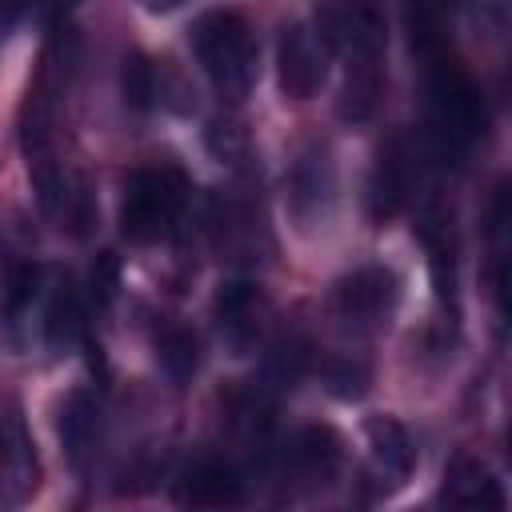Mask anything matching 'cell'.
Here are the masks:
<instances>
[{"mask_svg":"<svg viewBox=\"0 0 512 512\" xmlns=\"http://www.w3.org/2000/svg\"><path fill=\"white\" fill-rule=\"evenodd\" d=\"M192 52L224 100H244L260 76V44L244 16L204 12L192 24Z\"/></svg>","mask_w":512,"mask_h":512,"instance_id":"1","label":"cell"},{"mask_svg":"<svg viewBox=\"0 0 512 512\" xmlns=\"http://www.w3.org/2000/svg\"><path fill=\"white\" fill-rule=\"evenodd\" d=\"M484 132V100L468 72L448 56L428 68V144L444 160H460Z\"/></svg>","mask_w":512,"mask_h":512,"instance_id":"2","label":"cell"},{"mask_svg":"<svg viewBox=\"0 0 512 512\" xmlns=\"http://www.w3.org/2000/svg\"><path fill=\"white\" fill-rule=\"evenodd\" d=\"M184 176L176 168H136L124 180L120 228L136 244L164 240L184 212Z\"/></svg>","mask_w":512,"mask_h":512,"instance_id":"3","label":"cell"},{"mask_svg":"<svg viewBox=\"0 0 512 512\" xmlns=\"http://www.w3.org/2000/svg\"><path fill=\"white\" fill-rule=\"evenodd\" d=\"M400 304V280L392 268L384 264H364L348 276H340L332 284V296H328V308L332 316L352 328V332H376L392 320Z\"/></svg>","mask_w":512,"mask_h":512,"instance_id":"4","label":"cell"},{"mask_svg":"<svg viewBox=\"0 0 512 512\" xmlns=\"http://www.w3.org/2000/svg\"><path fill=\"white\" fill-rule=\"evenodd\" d=\"M328 44L320 36V28L296 20L280 32V44H276V64H280V88L292 96V100H308L320 92L324 76H328Z\"/></svg>","mask_w":512,"mask_h":512,"instance_id":"5","label":"cell"},{"mask_svg":"<svg viewBox=\"0 0 512 512\" xmlns=\"http://www.w3.org/2000/svg\"><path fill=\"white\" fill-rule=\"evenodd\" d=\"M40 464L16 404H0V504H24L36 492Z\"/></svg>","mask_w":512,"mask_h":512,"instance_id":"6","label":"cell"},{"mask_svg":"<svg viewBox=\"0 0 512 512\" xmlns=\"http://www.w3.org/2000/svg\"><path fill=\"white\" fill-rule=\"evenodd\" d=\"M412 148L396 136L380 148L376 164H372V176H368V192H364V204H368V216L372 220H388L404 208L408 192H412Z\"/></svg>","mask_w":512,"mask_h":512,"instance_id":"7","label":"cell"},{"mask_svg":"<svg viewBox=\"0 0 512 512\" xmlns=\"http://www.w3.org/2000/svg\"><path fill=\"white\" fill-rule=\"evenodd\" d=\"M320 36L328 48L344 52L352 64H368V60H380V48H384V24L372 8H332L324 20H320Z\"/></svg>","mask_w":512,"mask_h":512,"instance_id":"8","label":"cell"},{"mask_svg":"<svg viewBox=\"0 0 512 512\" xmlns=\"http://www.w3.org/2000/svg\"><path fill=\"white\" fill-rule=\"evenodd\" d=\"M332 196H336V176H332V160L324 148H308L288 176V200L300 224H316L328 220L332 212Z\"/></svg>","mask_w":512,"mask_h":512,"instance_id":"9","label":"cell"},{"mask_svg":"<svg viewBox=\"0 0 512 512\" xmlns=\"http://www.w3.org/2000/svg\"><path fill=\"white\" fill-rule=\"evenodd\" d=\"M180 500L192 508H236L244 504V480L228 460L204 456L184 472Z\"/></svg>","mask_w":512,"mask_h":512,"instance_id":"10","label":"cell"},{"mask_svg":"<svg viewBox=\"0 0 512 512\" xmlns=\"http://www.w3.org/2000/svg\"><path fill=\"white\" fill-rule=\"evenodd\" d=\"M340 460H344V444H340V436H336L332 428H324V424L304 428V432L292 440V448H288V472H292L300 484H308V488L328 484V480L340 472Z\"/></svg>","mask_w":512,"mask_h":512,"instance_id":"11","label":"cell"},{"mask_svg":"<svg viewBox=\"0 0 512 512\" xmlns=\"http://www.w3.org/2000/svg\"><path fill=\"white\" fill-rule=\"evenodd\" d=\"M444 500L460 508H504V488L488 464L472 456H456L444 472Z\"/></svg>","mask_w":512,"mask_h":512,"instance_id":"12","label":"cell"},{"mask_svg":"<svg viewBox=\"0 0 512 512\" xmlns=\"http://www.w3.org/2000/svg\"><path fill=\"white\" fill-rule=\"evenodd\" d=\"M60 440L76 468H84L100 448V404L88 392H72L60 404Z\"/></svg>","mask_w":512,"mask_h":512,"instance_id":"13","label":"cell"},{"mask_svg":"<svg viewBox=\"0 0 512 512\" xmlns=\"http://www.w3.org/2000/svg\"><path fill=\"white\" fill-rule=\"evenodd\" d=\"M260 292L244 280H232V284H220V296H216V320H220V332L232 348H248L252 336H256V324H260Z\"/></svg>","mask_w":512,"mask_h":512,"instance_id":"14","label":"cell"},{"mask_svg":"<svg viewBox=\"0 0 512 512\" xmlns=\"http://www.w3.org/2000/svg\"><path fill=\"white\" fill-rule=\"evenodd\" d=\"M404 24H408V40L420 56H428V60L444 56L448 32H452L448 0H408L404 4Z\"/></svg>","mask_w":512,"mask_h":512,"instance_id":"15","label":"cell"},{"mask_svg":"<svg viewBox=\"0 0 512 512\" xmlns=\"http://www.w3.org/2000/svg\"><path fill=\"white\" fill-rule=\"evenodd\" d=\"M364 436H368V448H372V460L380 464V472H388L396 480L412 472L416 448H412V436L404 432L400 420H392V416H368L364 420Z\"/></svg>","mask_w":512,"mask_h":512,"instance_id":"16","label":"cell"},{"mask_svg":"<svg viewBox=\"0 0 512 512\" xmlns=\"http://www.w3.org/2000/svg\"><path fill=\"white\" fill-rule=\"evenodd\" d=\"M156 360H160V368L168 372L172 384H184L196 372V336L184 332V328H168L156 340Z\"/></svg>","mask_w":512,"mask_h":512,"instance_id":"17","label":"cell"},{"mask_svg":"<svg viewBox=\"0 0 512 512\" xmlns=\"http://www.w3.org/2000/svg\"><path fill=\"white\" fill-rule=\"evenodd\" d=\"M180 4H188V0H148V8H152V12H176Z\"/></svg>","mask_w":512,"mask_h":512,"instance_id":"18","label":"cell"},{"mask_svg":"<svg viewBox=\"0 0 512 512\" xmlns=\"http://www.w3.org/2000/svg\"><path fill=\"white\" fill-rule=\"evenodd\" d=\"M0 4H12V0H0Z\"/></svg>","mask_w":512,"mask_h":512,"instance_id":"19","label":"cell"}]
</instances>
